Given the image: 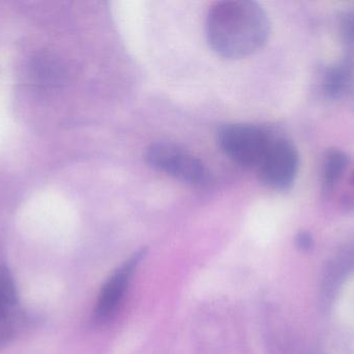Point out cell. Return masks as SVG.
Returning a JSON list of instances; mask_svg holds the SVG:
<instances>
[{
    "instance_id": "cell-2",
    "label": "cell",
    "mask_w": 354,
    "mask_h": 354,
    "mask_svg": "<svg viewBox=\"0 0 354 354\" xmlns=\"http://www.w3.org/2000/svg\"><path fill=\"white\" fill-rule=\"evenodd\" d=\"M274 139L266 129L250 124L226 125L218 133L222 151L245 168H257Z\"/></svg>"
},
{
    "instance_id": "cell-1",
    "label": "cell",
    "mask_w": 354,
    "mask_h": 354,
    "mask_svg": "<svg viewBox=\"0 0 354 354\" xmlns=\"http://www.w3.org/2000/svg\"><path fill=\"white\" fill-rule=\"evenodd\" d=\"M270 33L266 10L249 0L216 2L206 19L208 44L216 54L230 60L259 51L268 43Z\"/></svg>"
},
{
    "instance_id": "cell-8",
    "label": "cell",
    "mask_w": 354,
    "mask_h": 354,
    "mask_svg": "<svg viewBox=\"0 0 354 354\" xmlns=\"http://www.w3.org/2000/svg\"><path fill=\"white\" fill-rule=\"evenodd\" d=\"M17 303V289L12 274L0 266V324L10 316Z\"/></svg>"
},
{
    "instance_id": "cell-6",
    "label": "cell",
    "mask_w": 354,
    "mask_h": 354,
    "mask_svg": "<svg viewBox=\"0 0 354 354\" xmlns=\"http://www.w3.org/2000/svg\"><path fill=\"white\" fill-rule=\"evenodd\" d=\"M354 87V64L345 60L326 71L324 91L330 98H341L351 93Z\"/></svg>"
},
{
    "instance_id": "cell-12",
    "label": "cell",
    "mask_w": 354,
    "mask_h": 354,
    "mask_svg": "<svg viewBox=\"0 0 354 354\" xmlns=\"http://www.w3.org/2000/svg\"><path fill=\"white\" fill-rule=\"evenodd\" d=\"M351 182H353V184L354 185V172L353 175V178H351Z\"/></svg>"
},
{
    "instance_id": "cell-10",
    "label": "cell",
    "mask_w": 354,
    "mask_h": 354,
    "mask_svg": "<svg viewBox=\"0 0 354 354\" xmlns=\"http://www.w3.org/2000/svg\"><path fill=\"white\" fill-rule=\"evenodd\" d=\"M341 33L347 45L354 47V8L345 12L341 20Z\"/></svg>"
},
{
    "instance_id": "cell-11",
    "label": "cell",
    "mask_w": 354,
    "mask_h": 354,
    "mask_svg": "<svg viewBox=\"0 0 354 354\" xmlns=\"http://www.w3.org/2000/svg\"><path fill=\"white\" fill-rule=\"evenodd\" d=\"M295 243H297V247L299 249L308 251V249H311L312 245H313V239H312L309 233L301 232L295 238Z\"/></svg>"
},
{
    "instance_id": "cell-4",
    "label": "cell",
    "mask_w": 354,
    "mask_h": 354,
    "mask_svg": "<svg viewBox=\"0 0 354 354\" xmlns=\"http://www.w3.org/2000/svg\"><path fill=\"white\" fill-rule=\"evenodd\" d=\"M299 154L295 145L284 139H272L257 166L260 182L276 191H286L297 178Z\"/></svg>"
},
{
    "instance_id": "cell-9",
    "label": "cell",
    "mask_w": 354,
    "mask_h": 354,
    "mask_svg": "<svg viewBox=\"0 0 354 354\" xmlns=\"http://www.w3.org/2000/svg\"><path fill=\"white\" fill-rule=\"evenodd\" d=\"M354 269V242L347 245L346 249H343L342 253L339 254L332 265L330 267L328 280V287L330 285H337L342 278L346 276L349 272Z\"/></svg>"
},
{
    "instance_id": "cell-5",
    "label": "cell",
    "mask_w": 354,
    "mask_h": 354,
    "mask_svg": "<svg viewBox=\"0 0 354 354\" xmlns=\"http://www.w3.org/2000/svg\"><path fill=\"white\" fill-rule=\"evenodd\" d=\"M147 254V249L137 251L120 267L116 268L100 291L93 320L97 326L109 324L120 310L135 270Z\"/></svg>"
},
{
    "instance_id": "cell-7",
    "label": "cell",
    "mask_w": 354,
    "mask_h": 354,
    "mask_svg": "<svg viewBox=\"0 0 354 354\" xmlns=\"http://www.w3.org/2000/svg\"><path fill=\"white\" fill-rule=\"evenodd\" d=\"M348 157L341 150L332 149L326 153L324 164V186L330 191L336 186L338 181L348 166Z\"/></svg>"
},
{
    "instance_id": "cell-3",
    "label": "cell",
    "mask_w": 354,
    "mask_h": 354,
    "mask_svg": "<svg viewBox=\"0 0 354 354\" xmlns=\"http://www.w3.org/2000/svg\"><path fill=\"white\" fill-rule=\"evenodd\" d=\"M145 159L151 168L183 182L202 184L207 181V168L203 162L176 143H151L145 153Z\"/></svg>"
}]
</instances>
